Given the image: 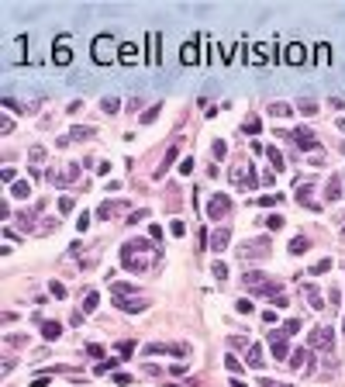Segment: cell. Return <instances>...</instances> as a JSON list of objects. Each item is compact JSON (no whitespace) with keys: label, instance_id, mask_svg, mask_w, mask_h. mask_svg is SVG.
Wrapping results in <instances>:
<instances>
[{"label":"cell","instance_id":"1","mask_svg":"<svg viewBox=\"0 0 345 387\" xmlns=\"http://www.w3.org/2000/svg\"><path fill=\"white\" fill-rule=\"evenodd\" d=\"M93 62L97 66H107V62H118L121 59V49H118V38L114 35H100V38H93Z\"/></svg>","mask_w":345,"mask_h":387},{"label":"cell","instance_id":"2","mask_svg":"<svg viewBox=\"0 0 345 387\" xmlns=\"http://www.w3.org/2000/svg\"><path fill=\"white\" fill-rule=\"evenodd\" d=\"M228 211H232V197H224V194H214V197H207V204H204V214H207L211 221L224 218Z\"/></svg>","mask_w":345,"mask_h":387},{"label":"cell","instance_id":"3","mask_svg":"<svg viewBox=\"0 0 345 387\" xmlns=\"http://www.w3.org/2000/svg\"><path fill=\"white\" fill-rule=\"evenodd\" d=\"M308 346H311V349H325V353H331V346H335V332H331L328 325H318V329L311 332Z\"/></svg>","mask_w":345,"mask_h":387},{"label":"cell","instance_id":"4","mask_svg":"<svg viewBox=\"0 0 345 387\" xmlns=\"http://www.w3.org/2000/svg\"><path fill=\"white\" fill-rule=\"evenodd\" d=\"M238 256H242V259H262V256H270V239L242 242V246H238Z\"/></svg>","mask_w":345,"mask_h":387},{"label":"cell","instance_id":"5","mask_svg":"<svg viewBox=\"0 0 345 387\" xmlns=\"http://www.w3.org/2000/svg\"><path fill=\"white\" fill-rule=\"evenodd\" d=\"M52 62H55V66H69V62H73V52H69V35H59V38H55Z\"/></svg>","mask_w":345,"mask_h":387},{"label":"cell","instance_id":"6","mask_svg":"<svg viewBox=\"0 0 345 387\" xmlns=\"http://www.w3.org/2000/svg\"><path fill=\"white\" fill-rule=\"evenodd\" d=\"M197 42H200V35H194L190 42L180 49V62L183 66H194V62H200V52H197Z\"/></svg>","mask_w":345,"mask_h":387},{"label":"cell","instance_id":"7","mask_svg":"<svg viewBox=\"0 0 345 387\" xmlns=\"http://www.w3.org/2000/svg\"><path fill=\"white\" fill-rule=\"evenodd\" d=\"M270 342H273V356H276V360H290V349H287V332H283V329L270 332Z\"/></svg>","mask_w":345,"mask_h":387},{"label":"cell","instance_id":"8","mask_svg":"<svg viewBox=\"0 0 345 387\" xmlns=\"http://www.w3.org/2000/svg\"><path fill=\"white\" fill-rule=\"evenodd\" d=\"M228 242H232V228H228V225L214 228V235H211V252H224Z\"/></svg>","mask_w":345,"mask_h":387},{"label":"cell","instance_id":"9","mask_svg":"<svg viewBox=\"0 0 345 387\" xmlns=\"http://www.w3.org/2000/svg\"><path fill=\"white\" fill-rule=\"evenodd\" d=\"M145 45H148V52H145V62H159V52H163V42H159V31H148V38H145Z\"/></svg>","mask_w":345,"mask_h":387},{"label":"cell","instance_id":"10","mask_svg":"<svg viewBox=\"0 0 345 387\" xmlns=\"http://www.w3.org/2000/svg\"><path fill=\"white\" fill-rule=\"evenodd\" d=\"M283 56H287V62H293V66H300V62H308V49H304L300 42H290V45L283 49Z\"/></svg>","mask_w":345,"mask_h":387},{"label":"cell","instance_id":"11","mask_svg":"<svg viewBox=\"0 0 345 387\" xmlns=\"http://www.w3.org/2000/svg\"><path fill=\"white\" fill-rule=\"evenodd\" d=\"M290 142H293L297 149H314V145H318V142H314V135H311L308 128H297V132L290 135Z\"/></svg>","mask_w":345,"mask_h":387},{"label":"cell","instance_id":"12","mask_svg":"<svg viewBox=\"0 0 345 387\" xmlns=\"http://www.w3.org/2000/svg\"><path fill=\"white\" fill-rule=\"evenodd\" d=\"M121 252H135V256H142V252H156V246H152L148 239H131V242H125Z\"/></svg>","mask_w":345,"mask_h":387},{"label":"cell","instance_id":"13","mask_svg":"<svg viewBox=\"0 0 345 387\" xmlns=\"http://www.w3.org/2000/svg\"><path fill=\"white\" fill-rule=\"evenodd\" d=\"M287 367H290V370H300V373H308V370H311V367H308V349H297V353H290Z\"/></svg>","mask_w":345,"mask_h":387},{"label":"cell","instance_id":"14","mask_svg":"<svg viewBox=\"0 0 345 387\" xmlns=\"http://www.w3.org/2000/svg\"><path fill=\"white\" fill-rule=\"evenodd\" d=\"M138 59H142L138 45H135V42H125V45H121V59H118V62H125V66H135Z\"/></svg>","mask_w":345,"mask_h":387},{"label":"cell","instance_id":"15","mask_svg":"<svg viewBox=\"0 0 345 387\" xmlns=\"http://www.w3.org/2000/svg\"><path fill=\"white\" fill-rule=\"evenodd\" d=\"M93 135H97V128L83 125V128H73V132H69V135H66V138H62L59 145H69V142H80V138H93Z\"/></svg>","mask_w":345,"mask_h":387},{"label":"cell","instance_id":"16","mask_svg":"<svg viewBox=\"0 0 345 387\" xmlns=\"http://www.w3.org/2000/svg\"><path fill=\"white\" fill-rule=\"evenodd\" d=\"M42 208H45V201H38V204H31L28 211H18V225H31L38 214H42Z\"/></svg>","mask_w":345,"mask_h":387},{"label":"cell","instance_id":"17","mask_svg":"<svg viewBox=\"0 0 345 387\" xmlns=\"http://www.w3.org/2000/svg\"><path fill=\"white\" fill-rule=\"evenodd\" d=\"M121 263H125L128 270H135V273H142V270L148 266V259H142V256H135V252H121Z\"/></svg>","mask_w":345,"mask_h":387},{"label":"cell","instance_id":"18","mask_svg":"<svg viewBox=\"0 0 345 387\" xmlns=\"http://www.w3.org/2000/svg\"><path fill=\"white\" fill-rule=\"evenodd\" d=\"M342 197V176H331L325 183V201H338Z\"/></svg>","mask_w":345,"mask_h":387},{"label":"cell","instance_id":"19","mask_svg":"<svg viewBox=\"0 0 345 387\" xmlns=\"http://www.w3.org/2000/svg\"><path fill=\"white\" fill-rule=\"evenodd\" d=\"M11 197H18V201L31 197V183H28V180H14V183H11Z\"/></svg>","mask_w":345,"mask_h":387},{"label":"cell","instance_id":"20","mask_svg":"<svg viewBox=\"0 0 345 387\" xmlns=\"http://www.w3.org/2000/svg\"><path fill=\"white\" fill-rule=\"evenodd\" d=\"M245 363L252 370H262V346H249V353H245Z\"/></svg>","mask_w":345,"mask_h":387},{"label":"cell","instance_id":"21","mask_svg":"<svg viewBox=\"0 0 345 387\" xmlns=\"http://www.w3.org/2000/svg\"><path fill=\"white\" fill-rule=\"evenodd\" d=\"M314 62H321V66L331 62V45H328V42H318V45H314Z\"/></svg>","mask_w":345,"mask_h":387},{"label":"cell","instance_id":"22","mask_svg":"<svg viewBox=\"0 0 345 387\" xmlns=\"http://www.w3.org/2000/svg\"><path fill=\"white\" fill-rule=\"evenodd\" d=\"M42 335H45V342H55L62 335V325L59 322H42Z\"/></svg>","mask_w":345,"mask_h":387},{"label":"cell","instance_id":"23","mask_svg":"<svg viewBox=\"0 0 345 387\" xmlns=\"http://www.w3.org/2000/svg\"><path fill=\"white\" fill-rule=\"evenodd\" d=\"M304 294L311 297V304H314V311H325V301H321V290H318L314 284H304Z\"/></svg>","mask_w":345,"mask_h":387},{"label":"cell","instance_id":"24","mask_svg":"<svg viewBox=\"0 0 345 387\" xmlns=\"http://www.w3.org/2000/svg\"><path fill=\"white\" fill-rule=\"evenodd\" d=\"M114 211H121V204H118V201H107V204H100V208H97V218H100V221H107V218H114Z\"/></svg>","mask_w":345,"mask_h":387},{"label":"cell","instance_id":"25","mask_svg":"<svg viewBox=\"0 0 345 387\" xmlns=\"http://www.w3.org/2000/svg\"><path fill=\"white\" fill-rule=\"evenodd\" d=\"M176 156H180V149H176V145H173V149H169V152H166V159H163V163H159V170H156V176H163V173H166V170H169V166H173V159H176Z\"/></svg>","mask_w":345,"mask_h":387},{"label":"cell","instance_id":"26","mask_svg":"<svg viewBox=\"0 0 345 387\" xmlns=\"http://www.w3.org/2000/svg\"><path fill=\"white\" fill-rule=\"evenodd\" d=\"M266 52H270V45H262V42H259V45L252 49V56H249V62H252V66H259V62H266Z\"/></svg>","mask_w":345,"mask_h":387},{"label":"cell","instance_id":"27","mask_svg":"<svg viewBox=\"0 0 345 387\" xmlns=\"http://www.w3.org/2000/svg\"><path fill=\"white\" fill-rule=\"evenodd\" d=\"M270 114H273V118H290L293 107L290 104H270Z\"/></svg>","mask_w":345,"mask_h":387},{"label":"cell","instance_id":"28","mask_svg":"<svg viewBox=\"0 0 345 387\" xmlns=\"http://www.w3.org/2000/svg\"><path fill=\"white\" fill-rule=\"evenodd\" d=\"M97 308H100V294H97V290H90V294H87V301H83V311L90 315V311H97Z\"/></svg>","mask_w":345,"mask_h":387},{"label":"cell","instance_id":"29","mask_svg":"<svg viewBox=\"0 0 345 387\" xmlns=\"http://www.w3.org/2000/svg\"><path fill=\"white\" fill-rule=\"evenodd\" d=\"M118 363H121L118 356H110V360H104V363H97V367H93V373H100V377H104V373H110V370H114V367H118Z\"/></svg>","mask_w":345,"mask_h":387},{"label":"cell","instance_id":"30","mask_svg":"<svg viewBox=\"0 0 345 387\" xmlns=\"http://www.w3.org/2000/svg\"><path fill=\"white\" fill-rule=\"evenodd\" d=\"M297 111H300V114H318V104L308 100V97H300V100H297Z\"/></svg>","mask_w":345,"mask_h":387},{"label":"cell","instance_id":"31","mask_svg":"<svg viewBox=\"0 0 345 387\" xmlns=\"http://www.w3.org/2000/svg\"><path fill=\"white\" fill-rule=\"evenodd\" d=\"M118 107H121V100H118V97H104V100H100V111H104V114H114Z\"/></svg>","mask_w":345,"mask_h":387},{"label":"cell","instance_id":"32","mask_svg":"<svg viewBox=\"0 0 345 387\" xmlns=\"http://www.w3.org/2000/svg\"><path fill=\"white\" fill-rule=\"evenodd\" d=\"M328 270H331V259L325 256V259H318V263L311 266V273H314V277H321V273H328Z\"/></svg>","mask_w":345,"mask_h":387},{"label":"cell","instance_id":"33","mask_svg":"<svg viewBox=\"0 0 345 387\" xmlns=\"http://www.w3.org/2000/svg\"><path fill=\"white\" fill-rule=\"evenodd\" d=\"M55 228H59V218H49V221H42V228H38V235H52Z\"/></svg>","mask_w":345,"mask_h":387},{"label":"cell","instance_id":"34","mask_svg":"<svg viewBox=\"0 0 345 387\" xmlns=\"http://www.w3.org/2000/svg\"><path fill=\"white\" fill-rule=\"evenodd\" d=\"M224 156H228V145L224 142H214L211 145V159H224Z\"/></svg>","mask_w":345,"mask_h":387},{"label":"cell","instance_id":"35","mask_svg":"<svg viewBox=\"0 0 345 387\" xmlns=\"http://www.w3.org/2000/svg\"><path fill=\"white\" fill-rule=\"evenodd\" d=\"M304 249H308V239H304V235L290 239V252H293V256H297V252H304Z\"/></svg>","mask_w":345,"mask_h":387},{"label":"cell","instance_id":"36","mask_svg":"<svg viewBox=\"0 0 345 387\" xmlns=\"http://www.w3.org/2000/svg\"><path fill=\"white\" fill-rule=\"evenodd\" d=\"M228 346H232V349H249V339H245V335H232V339H228Z\"/></svg>","mask_w":345,"mask_h":387},{"label":"cell","instance_id":"37","mask_svg":"<svg viewBox=\"0 0 345 387\" xmlns=\"http://www.w3.org/2000/svg\"><path fill=\"white\" fill-rule=\"evenodd\" d=\"M242 128H245V135H259V128H262V121H259V118H249V121H245Z\"/></svg>","mask_w":345,"mask_h":387},{"label":"cell","instance_id":"38","mask_svg":"<svg viewBox=\"0 0 345 387\" xmlns=\"http://www.w3.org/2000/svg\"><path fill=\"white\" fill-rule=\"evenodd\" d=\"M118 353H121V356L128 360V356L135 353V342H131V339H125V342H118Z\"/></svg>","mask_w":345,"mask_h":387},{"label":"cell","instance_id":"39","mask_svg":"<svg viewBox=\"0 0 345 387\" xmlns=\"http://www.w3.org/2000/svg\"><path fill=\"white\" fill-rule=\"evenodd\" d=\"M262 225L270 228V232H276V228H283V218H280V214H270V218H266Z\"/></svg>","mask_w":345,"mask_h":387},{"label":"cell","instance_id":"40","mask_svg":"<svg viewBox=\"0 0 345 387\" xmlns=\"http://www.w3.org/2000/svg\"><path fill=\"white\" fill-rule=\"evenodd\" d=\"M7 346H21V349H24V346H28V335L14 332V335H7Z\"/></svg>","mask_w":345,"mask_h":387},{"label":"cell","instance_id":"41","mask_svg":"<svg viewBox=\"0 0 345 387\" xmlns=\"http://www.w3.org/2000/svg\"><path fill=\"white\" fill-rule=\"evenodd\" d=\"M283 332H287V335H297V332H300V318H290V322H283Z\"/></svg>","mask_w":345,"mask_h":387},{"label":"cell","instance_id":"42","mask_svg":"<svg viewBox=\"0 0 345 387\" xmlns=\"http://www.w3.org/2000/svg\"><path fill=\"white\" fill-rule=\"evenodd\" d=\"M266 156H270V163H273L276 170H283V156H280L276 149H266Z\"/></svg>","mask_w":345,"mask_h":387},{"label":"cell","instance_id":"43","mask_svg":"<svg viewBox=\"0 0 345 387\" xmlns=\"http://www.w3.org/2000/svg\"><path fill=\"white\" fill-rule=\"evenodd\" d=\"M211 273H214L218 280H228V266H224V263H214V266H211Z\"/></svg>","mask_w":345,"mask_h":387},{"label":"cell","instance_id":"44","mask_svg":"<svg viewBox=\"0 0 345 387\" xmlns=\"http://www.w3.org/2000/svg\"><path fill=\"white\" fill-rule=\"evenodd\" d=\"M73 208H76V201H73V197H59V211H62V214H69Z\"/></svg>","mask_w":345,"mask_h":387},{"label":"cell","instance_id":"45","mask_svg":"<svg viewBox=\"0 0 345 387\" xmlns=\"http://www.w3.org/2000/svg\"><path fill=\"white\" fill-rule=\"evenodd\" d=\"M224 363H228V370H232V373H238V370H242V363H238V356H235V353H228V360H224Z\"/></svg>","mask_w":345,"mask_h":387},{"label":"cell","instance_id":"46","mask_svg":"<svg viewBox=\"0 0 345 387\" xmlns=\"http://www.w3.org/2000/svg\"><path fill=\"white\" fill-rule=\"evenodd\" d=\"M156 118H159V107H148V111L142 114V121H145V125H152V121H156Z\"/></svg>","mask_w":345,"mask_h":387},{"label":"cell","instance_id":"47","mask_svg":"<svg viewBox=\"0 0 345 387\" xmlns=\"http://www.w3.org/2000/svg\"><path fill=\"white\" fill-rule=\"evenodd\" d=\"M49 290H52V297H66V287H62L59 280H52V284H49Z\"/></svg>","mask_w":345,"mask_h":387},{"label":"cell","instance_id":"48","mask_svg":"<svg viewBox=\"0 0 345 387\" xmlns=\"http://www.w3.org/2000/svg\"><path fill=\"white\" fill-rule=\"evenodd\" d=\"M87 353H90L93 360H100V356H104V346H97V342H90V346H87Z\"/></svg>","mask_w":345,"mask_h":387},{"label":"cell","instance_id":"49","mask_svg":"<svg viewBox=\"0 0 345 387\" xmlns=\"http://www.w3.org/2000/svg\"><path fill=\"white\" fill-rule=\"evenodd\" d=\"M180 173H183V176H190V173H194V159H190V156L180 163Z\"/></svg>","mask_w":345,"mask_h":387},{"label":"cell","instance_id":"50","mask_svg":"<svg viewBox=\"0 0 345 387\" xmlns=\"http://www.w3.org/2000/svg\"><path fill=\"white\" fill-rule=\"evenodd\" d=\"M259 204H262V208H273V204H280V197H276V194H270V197H259Z\"/></svg>","mask_w":345,"mask_h":387},{"label":"cell","instance_id":"51","mask_svg":"<svg viewBox=\"0 0 345 387\" xmlns=\"http://www.w3.org/2000/svg\"><path fill=\"white\" fill-rule=\"evenodd\" d=\"M145 218H148V211H145V208H142V211H135V214H131V218H128V225H135V221H145Z\"/></svg>","mask_w":345,"mask_h":387},{"label":"cell","instance_id":"52","mask_svg":"<svg viewBox=\"0 0 345 387\" xmlns=\"http://www.w3.org/2000/svg\"><path fill=\"white\" fill-rule=\"evenodd\" d=\"M169 232H173V235H186V225H183V221H173Z\"/></svg>","mask_w":345,"mask_h":387},{"label":"cell","instance_id":"53","mask_svg":"<svg viewBox=\"0 0 345 387\" xmlns=\"http://www.w3.org/2000/svg\"><path fill=\"white\" fill-rule=\"evenodd\" d=\"M87 225H90V214L83 211V214H80V221H76V228H80V232H87Z\"/></svg>","mask_w":345,"mask_h":387},{"label":"cell","instance_id":"54","mask_svg":"<svg viewBox=\"0 0 345 387\" xmlns=\"http://www.w3.org/2000/svg\"><path fill=\"white\" fill-rule=\"evenodd\" d=\"M169 373H176V377H183V373H186V363H173V367H169Z\"/></svg>","mask_w":345,"mask_h":387},{"label":"cell","instance_id":"55","mask_svg":"<svg viewBox=\"0 0 345 387\" xmlns=\"http://www.w3.org/2000/svg\"><path fill=\"white\" fill-rule=\"evenodd\" d=\"M235 308H238V311H242V315H249V311H252V301H238Z\"/></svg>","mask_w":345,"mask_h":387},{"label":"cell","instance_id":"56","mask_svg":"<svg viewBox=\"0 0 345 387\" xmlns=\"http://www.w3.org/2000/svg\"><path fill=\"white\" fill-rule=\"evenodd\" d=\"M262 387H290V384H270V380H262Z\"/></svg>","mask_w":345,"mask_h":387},{"label":"cell","instance_id":"57","mask_svg":"<svg viewBox=\"0 0 345 387\" xmlns=\"http://www.w3.org/2000/svg\"><path fill=\"white\" fill-rule=\"evenodd\" d=\"M232 387H245V384H242V380H232Z\"/></svg>","mask_w":345,"mask_h":387},{"label":"cell","instance_id":"58","mask_svg":"<svg viewBox=\"0 0 345 387\" xmlns=\"http://www.w3.org/2000/svg\"><path fill=\"white\" fill-rule=\"evenodd\" d=\"M342 235H345V228H342Z\"/></svg>","mask_w":345,"mask_h":387},{"label":"cell","instance_id":"59","mask_svg":"<svg viewBox=\"0 0 345 387\" xmlns=\"http://www.w3.org/2000/svg\"><path fill=\"white\" fill-rule=\"evenodd\" d=\"M342 329H345V322H342Z\"/></svg>","mask_w":345,"mask_h":387},{"label":"cell","instance_id":"60","mask_svg":"<svg viewBox=\"0 0 345 387\" xmlns=\"http://www.w3.org/2000/svg\"><path fill=\"white\" fill-rule=\"evenodd\" d=\"M342 266H345V263H342Z\"/></svg>","mask_w":345,"mask_h":387}]
</instances>
